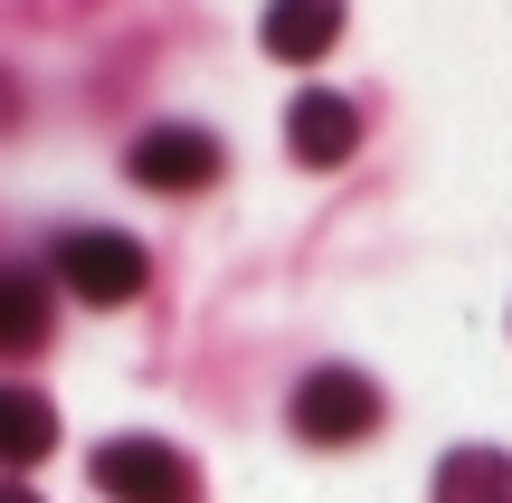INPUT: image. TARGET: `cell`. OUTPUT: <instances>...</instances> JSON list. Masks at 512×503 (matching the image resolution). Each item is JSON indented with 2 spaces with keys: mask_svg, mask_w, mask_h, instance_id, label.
<instances>
[{
  "mask_svg": "<svg viewBox=\"0 0 512 503\" xmlns=\"http://www.w3.org/2000/svg\"><path fill=\"white\" fill-rule=\"evenodd\" d=\"M38 342H48V276L0 266V352H38Z\"/></svg>",
  "mask_w": 512,
  "mask_h": 503,
  "instance_id": "obj_8",
  "label": "cell"
},
{
  "mask_svg": "<svg viewBox=\"0 0 512 503\" xmlns=\"http://www.w3.org/2000/svg\"><path fill=\"white\" fill-rule=\"evenodd\" d=\"M437 503H512V456L503 447H456L437 466Z\"/></svg>",
  "mask_w": 512,
  "mask_h": 503,
  "instance_id": "obj_9",
  "label": "cell"
},
{
  "mask_svg": "<svg viewBox=\"0 0 512 503\" xmlns=\"http://www.w3.org/2000/svg\"><path fill=\"white\" fill-rule=\"evenodd\" d=\"M294 437H313V447H361L370 428H380V390H370L361 371H342V361H332V371H304L294 380Z\"/></svg>",
  "mask_w": 512,
  "mask_h": 503,
  "instance_id": "obj_2",
  "label": "cell"
},
{
  "mask_svg": "<svg viewBox=\"0 0 512 503\" xmlns=\"http://www.w3.org/2000/svg\"><path fill=\"white\" fill-rule=\"evenodd\" d=\"M57 285H67L86 314H114V304H133L152 285V257L124 228H67V238H57Z\"/></svg>",
  "mask_w": 512,
  "mask_h": 503,
  "instance_id": "obj_1",
  "label": "cell"
},
{
  "mask_svg": "<svg viewBox=\"0 0 512 503\" xmlns=\"http://www.w3.org/2000/svg\"><path fill=\"white\" fill-rule=\"evenodd\" d=\"M285 143H294V162L332 171V162H351V152H361V114H351L332 86H304V95L285 105Z\"/></svg>",
  "mask_w": 512,
  "mask_h": 503,
  "instance_id": "obj_5",
  "label": "cell"
},
{
  "mask_svg": "<svg viewBox=\"0 0 512 503\" xmlns=\"http://www.w3.org/2000/svg\"><path fill=\"white\" fill-rule=\"evenodd\" d=\"M0 503H38V494H29V485H0Z\"/></svg>",
  "mask_w": 512,
  "mask_h": 503,
  "instance_id": "obj_10",
  "label": "cell"
},
{
  "mask_svg": "<svg viewBox=\"0 0 512 503\" xmlns=\"http://www.w3.org/2000/svg\"><path fill=\"white\" fill-rule=\"evenodd\" d=\"M48 447H57L48 390H10V380H0V466H38Z\"/></svg>",
  "mask_w": 512,
  "mask_h": 503,
  "instance_id": "obj_7",
  "label": "cell"
},
{
  "mask_svg": "<svg viewBox=\"0 0 512 503\" xmlns=\"http://www.w3.org/2000/svg\"><path fill=\"white\" fill-rule=\"evenodd\" d=\"M95 485L114 503H200L190 456L162 447V437H105V447H95Z\"/></svg>",
  "mask_w": 512,
  "mask_h": 503,
  "instance_id": "obj_3",
  "label": "cell"
},
{
  "mask_svg": "<svg viewBox=\"0 0 512 503\" xmlns=\"http://www.w3.org/2000/svg\"><path fill=\"white\" fill-rule=\"evenodd\" d=\"M332 38H342V0H275L266 10V57H285V67H313Z\"/></svg>",
  "mask_w": 512,
  "mask_h": 503,
  "instance_id": "obj_6",
  "label": "cell"
},
{
  "mask_svg": "<svg viewBox=\"0 0 512 503\" xmlns=\"http://www.w3.org/2000/svg\"><path fill=\"white\" fill-rule=\"evenodd\" d=\"M219 133H200V124H152V133H133V181L143 190H171V200H181V190H209L219 181Z\"/></svg>",
  "mask_w": 512,
  "mask_h": 503,
  "instance_id": "obj_4",
  "label": "cell"
}]
</instances>
